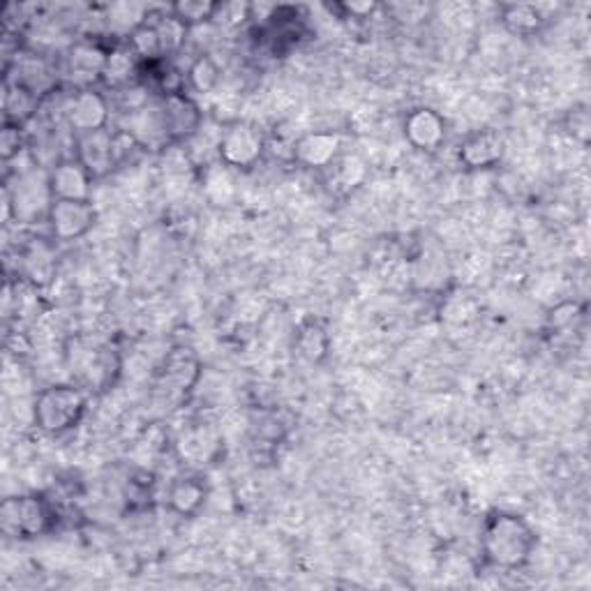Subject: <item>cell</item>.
<instances>
[{"instance_id": "cell-6", "label": "cell", "mask_w": 591, "mask_h": 591, "mask_svg": "<svg viewBox=\"0 0 591 591\" xmlns=\"http://www.w3.org/2000/svg\"><path fill=\"white\" fill-rule=\"evenodd\" d=\"M63 118L74 137L109 129L111 106L98 88H77L63 104Z\"/></svg>"}, {"instance_id": "cell-1", "label": "cell", "mask_w": 591, "mask_h": 591, "mask_svg": "<svg viewBox=\"0 0 591 591\" xmlns=\"http://www.w3.org/2000/svg\"><path fill=\"white\" fill-rule=\"evenodd\" d=\"M539 548V533L527 517L511 511H490L480 531V552L488 566L520 570Z\"/></svg>"}, {"instance_id": "cell-21", "label": "cell", "mask_w": 591, "mask_h": 591, "mask_svg": "<svg viewBox=\"0 0 591 591\" xmlns=\"http://www.w3.org/2000/svg\"><path fill=\"white\" fill-rule=\"evenodd\" d=\"M328 330L319 319L301 322L299 332H296V349H299L303 359H307L310 363H322L328 356Z\"/></svg>"}, {"instance_id": "cell-23", "label": "cell", "mask_w": 591, "mask_h": 591, "mask_svg": "<svg viewBox=\"0 0 591 591\" xmlns=\"http://www.w3.org/2000/svg\"><path fill=\"white\" fill-rule=\"evenodd\" d=\"M169 10L192 30L194 26L213 22L217 3H211V0H180V3L169 5Z\"/></svg>"}, {"instance_id": "cell-24", "label": "cell", "mask_w": 591, "mask_h": 591, "mask_svg": "<svg viewBox=\"0 0 591 591\" xmlns=\"http://www.w3.org/2000/svg\"><path fill=\"white\" fill-rule=\"evenodd\" d=\"M252 5L248 3H217V10H215V16L213 22L225 26V28H236V26H243L248 18H252Z\"/></svg>"}, {"instance_id": "cell-4", "label": "cell", "mask_w": 591, "mask_h": 591, "mask_svg": "<svg viewBox=\"0 0 591 591\" xmlns=\"http://www.w3.org/2000/svg\"><path fill=\"white\" fill-rule=\"evenodd\" d=\"M53 194L49 188V172H16L12 183H5V213L16 222H37L49 215Z\"/></svg>"}, {"instance_id": "cell-19", "label": "cell", "mask_w": 591, "mask_h": 591, "mask_svg": "<svg viewBox=\"0 0 591 591\" xmlns=\"http://www.w3.org/2000/svg\"><path fill=\"white\" fill-rule=\"evenodd\" d=\"M148 18H151V22L158 28L164 61L172 59V55H176V53H180L185 42H188L190 28L185 26L169 8H166V10H148Z\"/></svg>"}, {"instance_id": "cell-8", "label": "cell", "mask_w": 591, "mask_h": 591, "mask_svg": "<svg viewBox=\"0 0 591 591\" xmlns=\"http://www.w3.org/2000/svg\"><path fill=\"white\" fill-rule=\"evenodd\" d=\"M344 137L338 129H314L291 143V160L305 169H332L342 158Z\"/></svg>"}, {"instance_id": "cell-26", "label": "cell", "mask_w": 591, "mask_h": 591, "mask_svg": "<svg viewBox=\"0 0 591 591\" xmlns=\"http://www.w3.org/2000/svg\"><path fill=\"white\" fill-rule=\"evenodd\" d=\"M568 133L573 135V139L580 141L582 146H587L589 141V114L584 109H576L568 114Z\"/></svg>"}, {"instance_id": "cell-3", "label": "cell", "mask_w": 591, "mask_h": 591, "mask_svg": "<svg viewBox=\"0 0 591 591\" xmlns=\"http://www.w3.org/2000/svg\"><path fill=\"white\" fill-rule=\"evenodd\" d=\"M59 513L51 499L37 492L8 496L0 504V529L5 536L18 541L40 539L55 529Z\"/></svg>"}, {"instance_id": "cell-18", "label": "cell", "mask_w": 591, "mask_h": 591, "mask_svg": "<svg viewBox=\"0 0 591 591\" xmlns=\"http://www.w3.org/2000/svg\"><path fill=\"white\" fill-rule=\"evenodd\" d=\"M42 96L35 92L33 88L18 84L10 77H5L3 86V111H5V123L24 125L35 116V111L40 109Z\"/></svg>"}, {"instance_id": "cell-14", "label": "cell", "mask_w": 591, "mask_h": 591, "mask_svg": "<svg viewBox=\"0 0 591 591\" xmlns=\"http://www.w3.org/2000/svg\"><path fill=\"white\" fill-rule=\"evenodd\" d=\"M106 55L109 47L90 40L77 42L67 51V74H72L77 88H92V84L102 79Z\"/></svg>"}, {"instance_id": "cell-16", "label": "cell", "mask_w": 591, "mask_h": 591, "mask_svg": "<svg viewBox=\"0 0 591 591\" xmlns=\"http://www.w3.org/2000/svg\"><path fill=\"white\" fill-rule=\"evenodd\" d=\"M199 379V361L190 354V349H176L164 359L160 381L172 395L188 393Z\"/></svg>"}, {"instance_id": "cell-28", "label": "cell", "mask_w": 591, "mask_h": 591, "mask_svg": "<svg viewBox=\"0 0 591 591\" xmlns=\"http://www.w3.org/2000/svg\"><path fill=\"white\" fill-rule=\"evenodd\" d=\"M336 10H340L344 18H369L381 10V5L375 3V0H369V3H340L336 5Z\"/></svg>"}, {"instance_id": "cell-27", "label": "cell", "mask_w": 591, "mask_h": 591, "mask_svg": "<svg viewBox=\"0 0 591 591\" xmlns=\"http://www.w3.org/2000/svg\"><path fill=\"white\" fill-rule=\"evenodd\" d=\"M580 317V305L578 303H559L550 314V324L554 328H566Z\"/></svg>"}, {"instance_id": "cell-9", "label": "cell", "mask_w": 591, "mask_h": 591, "mask_svg": "<svg viewBox=\"0 0 591 591\" xmlns=\"http://www.w3.org/2000/svg\"><path fill=\"white\" fill-rule=\"evenodd\" d=\"M162 121L169 143L190 141L201 133L203 111L190 92H172L160 100Z\"/></svg>"}, {"instance_id": "cell-17", "label": "cell", "mask_w": 591, "mask_h": 591, "mask_svg": "<svg viewBox=\"0 0 591 591\" xmlns=\"http://www.w3.org/2000/svg\"><path fill=\"white\" fill-rule=\"evenodd\" d=\"M102 81L111 88H125L141 81V61L127 42H116L109 47Z\"/></svg>"}, {"instance_id": "cell-25", "label": "cell", "mask_w": 591, "mask_h": 591, "mask_svg": "<svg viewBox=\"0 0 591 591\" xmlns=\"http://www.w3.org/2000/svg\"><path fill=\"white\" fill-rule=\"evenodd\" d=\"M26 148L24 141V125H14V123H5L3 133H0V158L3 162L14 160L18 153H22Z\"/></svg>"}, {"instance_id": "cell-12", "label": "cell", "mask_w": 591, "mask_h": 591, "mask_svg": "<svg viewBox=\"0 0 591 591\" xmlns=\"http://www.w3.org/2000/svg\"><path fill=\"white\" fill-rule=\"evenodd\" d=\"M92 174L77 158L59 160L49 169V188L55 199L88 201L92 194Z\"/></svg>"}, {"instance_id": "cell-2", "label": "cell", "mask_w": 591, "mask_h": 591, "mask_svg": "<svg viewBox=\"0 0 591 591\" xmlns=\"http://www.w3.org/2000/svg\"><path fill=\"white\" fill-rule=\"evenodd\" d=\"M88 410V395L74 383H53L42 388L33 402V423L37 430L59 437L77 428Z\"/></svg>"}, {"instance_id": "cell-22", "label": "cell", "mask_w": 591, "mask_h": 591, "mask_svg": "<svg viewBox=\"0 0 591 591\" xmlns=\"http://www.w3.org/2000/svg\"><path fill=\"white\" fill-rule=\"evenodd\" d=\"M185 84L199 96H209L219 84V67L209 53H199L185 72Z\"/></svg>"}, {"instance_id": "cell-20", "label": "cell", "mask_w": 591, "mask_h": 591, "mask_svg": "<svg viewBox=\"0 0 591 591\" xmlns=\"http://www.w3.org/2000/svg\"><path fill=\"white\" fill-rule=\"evenodd\" d=\"M499 18H502V24L508 33L520 37H531L536 33H541V28L545 26V16L541 14V10L529 3L502 5Z\"/></svg>"}, {"instance_id": "cell-5", "label": "cell", "mask_w": 591, "mask_h": 591, "mask_svg": "<svg viewBox=\"0 0 591 591\" xmlns=\"http://www.w3.org/2000/svg\"><path fill=\"white\" fill-rule=\"evenodd\" d=\"M268 141L262 129L248 121H234L227 123L222 129L215 151L217 160L227 166V169L236 172H250L264 160Z\"/></svg>"}, {"instance_id": "cell-11", "label": "cell", "mask_w": 591, "mask_h": 591, "mask_svg": "<svg viewBox=\"0 0 591 591\" xmlns=\"http://www.w3.org/2000/svg\"><path fill=\"white\" fill-rule=\"evenodd\" d=\"M506 143L496 129H476L457 148V160L469 172H486L504 160Z\"/></svg>"}, {"instance_id": "cell-13", "label": "cell", "mask_w": 591, "mask_h": 591, "mask_svg": "<svg viewBox=\"0 0 591 591\" xmlns=\"http://www.w3.org/2000/svg\"><path fill=\"white\" fill-rule=\"evenodd\" d=\"M92 178H102L111 174L118 166L116 153V133L111 129H100V133H90L77 137V153H74Z\"/></svg>"}, {"instance_id": "cell-15", "label": "cell", "mask_w": 591, "mask_h": 591, "mask_svg": "<svg viewBox=\"0 0 591 591\" xmlns=\"http://www.w3.org/2000/svg\"><path fill=\"white\" fill-rule=\"evenodd\" d=\"M209 502L206 478L199 474H183L172 480L169 492H166V504L180 517H194L203 504Z\"/></svg>"}, {"instance_id": "cell-7", "label": "cell", "mask_w": 591, "mask_h": 591, "mask_svg": "<svg viewBox=\"0 0 591 591\" xmlns=\"http://www.w3.org/2000/svg\"><path fill=\"white\" fill-rule=\"evenodd\" d=\"M98 209L92 199L88 201H63L55 199L47 215L49 231L55 240H63V243H72V240L84 238L92 227L98 225Z\"/></svg>"}, {"instance_id": "cell-10", "label": "cell", "mask_w": 591, "mask_h": 591, "mask_svg": "<svg viewBox=\"0 0 591 591\" xmlns=\"http://www.w3.org/2000/svg\"><path fill=\"white\" fill-rule=\"evenodd\" d=\"M402 135L414 151L437 153L447 141L449 123L432 106H414L402 121Z\"/></svg>"}]
</instances>
